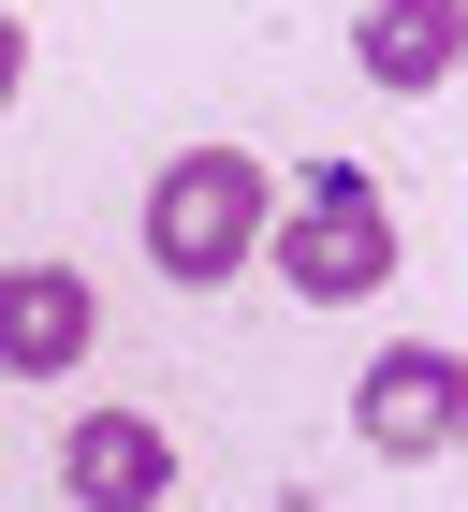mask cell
<instances>
[{"mask_svg":"<svg viewBox=\"0 0 468 512\" xmlns=\"http://www.w3.org/2000/svg\"><path fill=\"white\" fill-rule=\"evenodd\" d=\"M264 220H278V161H249V147H176L147 176V264L176 293H220L264 249Z\"/></svg>","mask_w":468,"mask_h":512,"instance_id":"1","label":"cell"},{"mask_svg":"<svg viewBox=\"0 0 468 512\" xmlns=\"http://www.w3.org/2000/svg\"><path fill=\"white\" fill-rule=\"evenodd\" d=\"M264 249H278V278H293V308H366L395 278V205H381L366 161H308L293 205L264 220Z\"/></svg>","mask_w":468,"mask_h":512,"instance_id":"2","label":"cell"},{"mask_svg":"<svg viewBox=\"0 0 468 512\" xmlns=\"http://www.w3.org/2000/svg\"><path fill=\"white\" fill-rule=\"evenodd\" d=\"M454 425H468V366L425 352V337H395V352L366 366V395H351V439H366V454H395V469L454 454Z\"/></svg>","mask_w":468,"mask_h":512,"instance_id":"3","label":"cell"},{"mask_svg":"<svg viewBox=\"0 0 468 512\" xmlns=\"http://www.w3.org/2000/svg\"><path fill=\"white\" fill-rule=\"evenodd\" d=\"M59 498L74 512H161L176 498V439L147 410H74L59 425Z\"/></svg>","mask_w":468,"mask_h":512,"instance_id":"4","label":"cell"},{"mask_svg":"<svg viewBox=\"0 0 468 512\" xmlns=\"http://www.w3.org/2000/svg\"><path fill=\"white\" fill-rule=\"evenodd\" d=\"M103 337V293L74 264H0V381H74Z\"/></svg>","mask_w":468,"mask_h":512,"instance_id":"5","label":"cell"},{"mask_svg":"<svg viewBox=\"0 0 468 512\" xmlns=\"http://www.w3.org/2000/svg\"><path fill=\"white\" fill-rule=\"evenodd\" d=\"M351 59H366V88L425 103V88H454V59H468V0H366V15H351Z\"/></svg>","mask_w":468,"mask_h":512,"instance_id":"6","label":"cell"},{"mask_svg":"<svg viewBox=\"0 0 468 512\" xmlns=\"http://www.w3.org/2000/svg\"><path fill=\"white\" fill-rule=\"evenodd\" d=\"M15 88H30V30L0 15V103H15Z\"/></svg>","mask_w":468,"mask_h":512,"instance_id":"7","label":"cell"}]
</instances>
